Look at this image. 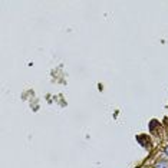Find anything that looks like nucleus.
I'll use <instances>...</instances> for the list:
<instances>
[{
	"mask_svg": "<svg viewBox=\"0 0 168 168\" xmlns=\"http://www.w3.org/2000/svg\"><path fill=\"white\" fill-rule=\"evenodd\" d=\"M155 168H168V161H161L155 165Z\"/></svg>",
	"mask_w": 168,
	"mask_h": 168,
	"instance_id": "nucleus-1",
	"label": "nucleus"
},
{
	"mask_svg": "<svg viewBox=\"0 0 168 168\" xmlns=\"http://www.w3.org/2000/svg\"><path fill=\"white\" fill-rule=\"evenodd\" d=\"M165 154L168 155V145H167V148H165Z\"/></svg>",
	"mask_w": 168,
	"mask_h": 168,
	"instance_id": "nucleus-2",
	"label": "nucleus"
}]
</instances>
